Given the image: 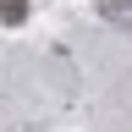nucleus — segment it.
Listing matches in <instances>:
<instances>
[{
	"mask_svg": "<svg viewBox=\"0 0 132 132\" xmlns=\"http://www.w3.org/2000/svg\"><path fill=\"white\" fill-rule=\"evenodd\" d=\"M0 16H6V22L16 28V22H22V16H28V0H0Z\"/></svg>",
	"mask_w": 132,
	"mask_h": 132,
	"instance_id": "obj_1",
	"label": "nucleus"
}]
</instances>
